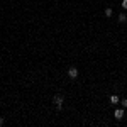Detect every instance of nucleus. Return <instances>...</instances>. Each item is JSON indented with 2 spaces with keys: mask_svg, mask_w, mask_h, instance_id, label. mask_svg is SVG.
Returning <instances> with one entry per match:
<instances>
[{
  "mask_svg": "<svg viewBox=\"0 0 127 127\" xmlns=\"http://www.w3.org/2000/svg\"><path fill=\"white\" fill-rule=\"evenodd\" d=\"M53 102H54V105H56V107L61 110V107H63V102H64V98L61 97V95H56V97L53 98Z\"/></svg>",
  "mask_w": 127,
  "mask_h": 127,
  "instance_id": "nucleus-1",
  "label": "nucleus"
},
{
  "mask_svg": "<svg viewBox=\"0 0 127 127\" xmlns=\"http://www.w3.org/2000/svg\"><path fill=\"white\" fill-rule=\"evenodd\" d=\"M68 76H69L71 80H75L76 76H78V69H76V68H69V69H68Z\"/></svg>",
  "mask_w": 127,
  "mask_h": 127,
  "instance_id": "nucleus-2",
  "label": "nucleus"
},
{
  "mask_svg": "<svg viewBox=\"0 0 127 127\" xmlns=\"http://www.w3.org/2000/svg\"><path fill=\"white\" fill-rule=\"evenodd\" d=\"M114 117L117 119V120H120V119L124 117V108H117V110L114 112Z\"/></svg>",
  "mask_w": 127,
  "mask_h": 127,
  "instance_id": "nucleus-3",
  "label": "nucleus"
},
{
  "mask_svg": "<svg viewBox=\"0 0 127 127\" xmlns=\"http://www.w3.org/2000/svg\"><path fill=\"white\" fill-rule=\"evenodd\" d=\"M119 102H120V98H119L115 93H114V95H110V103H112V105H117Z\"/></svg>",
  "mask_w": 127,
  "mask_h": 127,
  "instance_id": "nucleus-4",
  "label": "nucleus"
},
{
  "mask_svg": "<svg viewBox=\"0 0 127 127\" xmlns=\"http://www.w3.org/2000/svg\"><path fill=\"white\" fill-rule=\"evenodd\" d=\"M119 22H120V24H126L127 22V15L126 14H120V15H119Z\"/></svg>",
  "mask_w": 127,
  "mask_h": 127,
  "instance_id": "nucleus-5",
  "label": "nucleus"
},
{
  "mask_svg": "<svg viewBox=\"0 0 127 127\" xmlns=\"http://www.w3.org/2000/svg\"><path fill=\"white\" fill-rule=\"evenodd\" d=\"M114 15V10L112 9H105V17H112Z\"/></svg>",
  "mask_w": 127,
  "mask_h": 127,
  "instance_id": "nucleus-6",
  "label": "nucleus"
},
{
  "mask_svg": "<svg viewBox=\"0 0 127 127\" xmlns=\"http://www.w3.org/2000/svg\"><path fill=\"white\" fill-rule=\"evenodd\" d=\"M122 9L127 10V0H122Z\"/></svg>",
  "mask_w": 127,
  "mask_h": 127,
  "instance_id": "nucleus-7",
  "label": "nucleus"
},
{
  "mask_svg": "<svg viewBox=\"0 0 127 127\" xmlns=\"http://www.w3.org/2000/svg\"><path fill=\"white\" fill-rule=\"evenodd\" d=\"M122 108H127V98L122 100Z\"/></svg>",
  "mask_w": 127,
  "mask_h": 127,
  "instance_id": "nucleus-8",
  "label": "nucleus"
},
{
  "mask_svg": "<svg viewBox=\"0 0 127 127\" xmlns=\"http://www.w3.org/2000/svg\"><path fill=\"white\" fill-rule=\"evenodd\" d=\"M0 126H3V119H0Z\"/></svg>",
  "mask_w": 127,
  "mask_h": 127,
  "instance_id": "nucleus-9",
  "label": "nucleus"
}]
</instances>
